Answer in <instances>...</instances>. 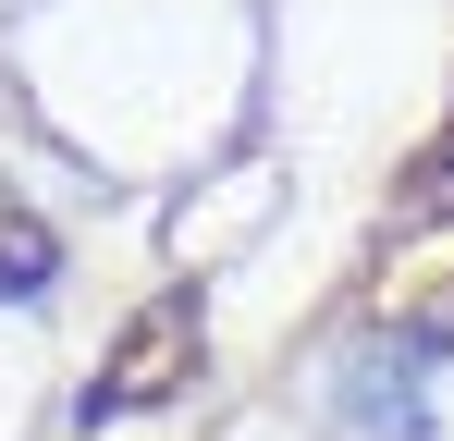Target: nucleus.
<instances>
[{
  "label": "nucleus",
  "instance_id": "1",
  "mask_svg": "<svg viewBox=\"0 0 454 441\" xmlns=\"http://www.w3.org/2000/svg\"><path fill=\"white\" fill-rule=\"evenodd\" d=\"M172 368H197V306H148V319H136V356L111 368L86 405H98V417H123V405H148Z\"/></svg>",
  "mask_w": 454,
  "mask_h": 441
},
{
  "label": "nucleus",
  "instance_id": "2",
  "mask_svg": "<svg viewBox=\"0 0 454 441\" xmlns=\"http://www.w3.org/2000/svg\"><path fill=\"white\" fill-rule=\"evenodd\" d=\"M50 270H62V245H50L37 220H25V209H12V197H0V294H37V282H50Z\"/></svg>",
  "mask_w": 454,
  "mask_h": 441
}]
</instances>
